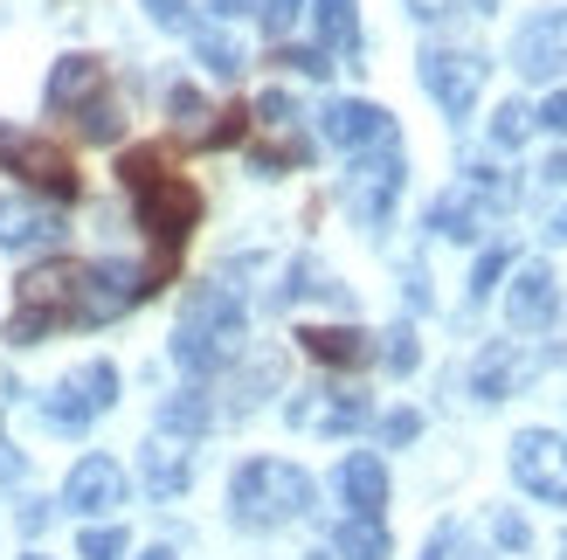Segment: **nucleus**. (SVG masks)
Wrapping results in <instances>:
<instances>
[{"mask_svg":"<svg viewBox=\"0 0 567 560\" xmlns=\"http://www.w3.org/2000/svg\"><path fill=\"white\" fill-rule=\"evenodd\" d=\"M118 174L132 187V201H138V229H153V242L174 257V249L187 242V229L202 221V194H194V180H181L174 166H166L159 146H138L118 159Z\"/></svg>","mask_w":567,"mask_h":560,"instance_id":"f257e3e1","label":"nucleus"},{"mask_svg":"<svg viewBox=\"0 0 567 560\" xmlns=\"http://www.w3.org/2000/svg\"><path fill=\"white\" fill-rule=\"evenodd\" d=\"M229 506H236V526H249V533H277V526L311 512V478L284 457H249L229 485Z\"/></svg>","mask_w":567,"mask_h":560,"instance_id":"f03ea898","label":"nucleus"},{"mask_svg":"<svg viewBox=\"0 0 567 560\" xmlns=\"http://www.w3.org/2000/svg\"><path fill=\"white\" fill-rule=\"evenodd\" d=\"M243 346V304L229 284H194L187 312H181V332H174V360L187 374H215L229 367Z\"/></svg>","mask_w":567,"mask_h":560,"instance_id":"7ed1b4c3","label":"nucleus"},{"mask_svg":"<svg viewBox=\"0 0 567 560\" xmlns=\"http://www.w3.org/2000/svg\"><path fill=\"white\" fill-rule=\"evenodd\" d=\"M76 277L83 263H35V270H21V304H14V325H8V346H42L49 332H63L76 325Z\"/></svg>","mask_w":567,"mask_h":560,"instance_id":"20e7f679","label":"nucleus"},{"mask_svg":"<svg viewBox=\"0 0 567 560\" xmlns=\"http://www.w3.org/2000/svg\"><path fill=\"white\" fill-rule=\"evenodd\" d=\"M111 402H118V367H111V360H91V367L63 374V381L42 395V423H49L55 436H83Z\"/></svg>","mask_w":567,"mask_h":560,"instance_id":"39448f33","label":"nucleus"},{"mask_svg":"<svg viewBox=\"0 0 567 560\" xmlns=\"http://www.w3.org/2000/svg\"><path fill=\"white\" fill-rule=\"evenodd\" d=\"M146 291H153V270H138V263H83V277H76V325L125 319Z\"/></svg>","mask_w":567,"mask_h":560,"instance_id":"423d86ee","label":"nucleus"},{"mask_svg":"<svg viewBox=\"0 0 567 560\" xmlns=\"http://www.w3.org/2000/svg\"><path fill=\"white\" fill-rule=\"evenodd\" d=\"M422 91H430L450 118H471L477 91H485V55H471V49H422Z\"/></svg>","mask_w":567,"mask_h":560,"instance_id":"0eeeda50","label":"nucleus"},{"mask_svg":"<svg viewBox=\"0 0 567 560\" xmlns=\"http://www.w3.org/2000/svg\"><path fill=\"white\" fill-rule=\"evenodd\" d=\"M513 478L547 498V506H567V436L554 429H519L513 436Z\"/></svg>","mask_w":567,"mask_h":560,"instance_id":"6e6552de","label":"nucleus"},{"mask_svg":"<svg viewBox=\"0 0 567 560\" xmlns=\"http://www.w3.org/2000/svg\"><path fill=\"white\" fill-rule=\"evenodd\" d=\"M0 166H8V174H21L28 187L55 194V201H76V194H83L76 166H70L63 153H55V146H42V138H21V132H8V125H0Z\"/></svg>","mask_w":567,"mask_h":560,"instance_id":"1a4fd4ad","label":"nucleus"},{"mask_svg":"<svg viewBox=\"0 0 567 560\" xmlns=\"http://www.w3.org/2000/svg\"><path fill=\"white\" fill-rule=\"evenodd\" d=\"M513 70L533 76V83H547L567 70V8H547V14H533L519 35H513Z\"/></svg>","mask_w":567,"mask_h":560,"instance_id":"9d476101","label":"nucleus"},{"mask_svg":"<svg viewBox=\"0 0 567 560\" xmlns=\"http://www.w3.org/2000/svg\"><path fill=\"white\" fill-rule=\"evenodd\" d=\"M63 506L76 519H111L125 506V464L118 457H83L70 470V485H63Z\"/></svg>","mask_w":567,"mask_h":560,"instance_id":"9b49d317","label":"nucleus"},{"mask_svg":"<svg viewBox=\"0 0 567 560\" xmlns=\"http://www.w3.org/2000/svg\"><path fill=\"white\" fill-rule=\"evenodd\" d=\"M319 132L332 138L339 153H367V146H394V118L381 104H360V97H332L319 111Z\"/></svg>","mask_w":567,"mask_h":560,"instance_id":"f8f14e48","label":"nucleus"},{"mask_svg":"<svg viewBox=\"0 0 567 560\" xmlns=\"http://www.w3.org/2000/svg\"><path fill=\"white\" fill-rule=\"evenodd\" d=\"M394 194H402V159H394V146L381 159H353V174H347V208L360 215V229H381L388 208H394Z\"/></svg>","mask_w":567,"mask_h":560,"instance_id":"ddd939ff","label":"nucleus"},{"mask_svg":"<svg viewBox=\"0 0 567 560\" xmlns=\"http://www.w3.org/2000/svg\"><path fill=\"white\" fill-rule=\"evenodd\" d=\"M533 374H540L533 353H519L513 340H492L471 367V387H477V402H505V395H519V381H533Z\"/></svg>","mask_w":567,"mask_h":560,"instance_id":"4468645a","label":"nucleus"},{"mask_svg":"<svg viewBox=\"0 0 567 560\" xmlns=\"http://www.w3.org/2000/svg\"><path fill=\"white\" fill-rule=\"evenodd\" d=\"M55 242H63V215L55 208H35V201H21V194L0 201V249L28 257V249H55Z\"/></svg>","mask_w":567,"mask_h":560,"instance_id":"2eb2a0df","label":"nucleus"},{"mask_svg":"<svg viewBox=\"0 0 567 560\" xmlns=\"http://www.w3.org/2000/svg\"><path fill=\"white\" fill-rule=\"evenodd\" d=\"M554 312H560L554 270H547V263H526V270L513 277V291H505V319H513L519 332H540V325H554Z\"/></svg>","mask_w":567,"mask_h":560,"instance_id":"dca6fc26","label":"nucleus"},{"mask_svg":"<svg viewBox=\"0 0 567 560\" xmlns=\"http://www.w3.org/2000/svg\"><path fill=\"white\" fill-rule=\"evenodd\" d=\"M298 346L319 360V367H347V374H353V367H374V353H381L360 325H305Z\"/></svg>","mask_w":567,"mask_h":560,"instance_id":"f3484780","label":"nucleus"},{"mask_svg":"<svg viewBox=\"0 0 567 560\" xmlns=\"http://www.w3.org/2000/svg\"><path fill=\"white\" fill-rule=\"evenodd\" d=\"M339 498L353 506V519H381V506H388V470H381L374 450H353L347 464H339Z\"/></svg>","mask_w":567,"mask_h":560,"instance_id":"a211bd4d","label":"nucleus"},{"mask_svg":"<svg viewBox=\"0 0 567 560\" xmlns=\"http://www.w3.org/2000/svg\"><path fill=\"white\" fill-rule=\"evenodd\" d=\"M104 91V63L97 55H63V63L49 70V111H83Z\"/></svg>","mask_w":567,"mask_h":560,"instance_id":"6ab92c4d","label":"nucleus"},{"mask_svg":"<svg viewBox=\"0 0 567 560\" xmlns=\"http://www.w3.org/2000/svg\"><path fill=\"white\" fill-rule=\"evenodd\" d=\"M291 423L298 429H360L367 423V402L360 395H332V387H311V395L291 402Z\"/></svg>","mask_w":567,"mask_h":560,"instance_id":"aec40b11","label":"nucleus"},{"mask_svg":"<svg viewBox=\"0 0 567 560\" xmlns=\"http://www.w3.org/2000/svg\"><path fill=\"white\" fill-rule=\"evenodd\" d=\"M187 478H194V450H187L181 436H153L146 443V491L153 498H181Z\"/></svg>","mask_w":567,"mask_h":560,"instance_id":"412c9836","label":"nucleus"},{"mask_svg":"<svg viewBox=\"0 0 567 560\" xmlns=\"http://www.w3.org/2000/svg\"><path fill=\"white\" fill-rule=\"evenodd\" d=\"M485 208H492V201L464 180L457 194H443V201L430 208V229H436V236H450V242H471L477 229H485Z\"/></svg>","mask_w":567,"mask_h":560,"instance_id":"4be33fe9","label":"nucleus"},{"mask_svg":"<svg viewBox=\"0 0 567 560\" xmlns=\"http://www.w3.org/2000/svg\"><path fill=\"white\" fill-rule=\"evenodd\" d=\"M311 21H319V49L326 55H360V14H353V0H319L311 8Z\"/></svg>","mask_w":567,"mask_h":560,"instance_id":"5701e85b","label":"nucleus"},{"mask_svg":"<svg viewBox=\"0 0 567 560\" xmlns=\"http://www.w3.org/2000/svg\"><path fill=\"white\" fill-rule=\"evenodd\" d=\"M215 423V402L202 395V387H187V395H174L159 408V436H202Z\"/></svg>","mask_w":567,"mask_h":560,"instance_id":"b1692460","label":"nucleus"},{"mask_svg":"<svg viewBox=\"0 0 567 560\" xmlns=\"http://www.w3.org/2000/svg\"><path fill=\"white\" fill-rule=\"evenodd\" d=\"M332 553L339 560H388V526L381 519H347L332 533Z\"/></svg>","mask_w":567,"mask_h":560,"instance_id":"393cba45","label":"nucleus"},{"mask_svg":"<svg viewBox=\"0 0 567 560\" xmlns=\"http://www.w3.org/2000/svg\"><path fill=\"white\" fill-rule=\"evenodd\" d=\"M187 35H194V49H202V63H208L215 76H236V70H243V49H236L229 35H215V28H202V21H194Z\"/></svg>","mask_w":567,"mask_h":560,"instance_id":"a878e982","label":"nucleus"},{"mask_svg":"<svg viewBox=\"0 0 567 560\" xmlns=\"http://www.w3.org/2000/svg\"><path fill=\"white\" fill-rule=\"evenodd\" d=\"M526 132H533V111L526 104H498L492 111V146L513 153V146H526Z\"/></svg>","mask_w":567,"mask_h":560,"instance_id":"bb28decb","label":"nucleus"},{"mask_svg":"<svg viewBox=\"0 0 567 560\" xmlns=\"http://www.w3.org/2000/svg\"><path fill=\"white\" fill-rule=\"evenodd\" d=\"M76 132H83V138H97V146H111V138H118V111H111L104 97H91V104L76 111Z\"/></svg>","mask_w":567,"mask_h":560,"instance_id":"cd10ccee","label":"nucleus"},{"mask_svg":"<svg viewBox=\"0 0 567 560\" xmlns=\"http://www.w3.org/2000/svg\"><path fill=\"white\" fill-rule=\"evenodd\" d=\"M505 263H513L505 249H485V257H477V277H471V304H485V298H492V284L505 277Z\"/></svg>","mask_w":567,"mask_h":560,"instance_id":"c85d7f7f","label":"nucleus"},{"mask_svg":"<svg viewBox=\"0 0 567 560\" xmlns=\"http://www.w3.org/2000/svg\"><path fill=\"white\" fill-rule=\"evenodd\" d=\"M83 560H125V533L118 526H91L83 533Z\"/></svg>","mask_w":567,"mask_h":560,"instance_id":"c756f323","label":"nucleus"},{"mask_svg":"<svg viewBox=\"0 0 567 560\" xmlns=\"http://www.w3.org/2000/svg\"><path fill=\"white\" fill-rule=\"evenodd\" d=\"M166 104H174V118H181V132H202V118H208V97H202V91H187V83H181V91L166 97Z\"/></svg>","mask_w":567,"mask_h":560,"instance_id":"7c9ffc66","label":"nucleus"},{"mask_svg":"<svg viewBox=\"0 0 567 560\" xmlns=\"http://www.w3.org/2000/svg\"><path fill=\"white\" fill-rule=\"evenodd\" d=\"M492 540H498L505 553H526L533 533H526V519H519V512H498V519H492Z\"/></svg>","mask_w":567,"mask_h":560,"instance_id":"2f4dec72","label":"nucleus"},{"mask_svg":"<svg viewBox=\"0 0 567 560\" xmlns=\"http://www.w3.org/2000/svg\"><path fill=\"white\" fill-rule=\"evenodd\" d=\"M277 63H284V70H305V76H326L332 55H326V49H277Z\"/></svg>","mask_w":567,"mask_h":560,"instance_id":"473e14b6","label":"nucleus"},{"mask_svg":"<svg viewBox=\"0 0 567 560\" xmlns=\"http://www.w3.org/2000/svg\"><path fill=\"white\" fill-rule=\"evenodd\" d=\"M409 367H415V332L394 325V332H388V374H409Z\"/></svg>","mask_w":567,"mask_h":560,"instance_id":"72a5a7b5","label":"nucleus"},{"mask_svg":"<svg viewBox=\"0 0 567 560\" xmlns=\"http://www.w3.org/2000/svg\"><path fill=\"white\" fill-rule=\"evenodd\" d=\"M138 8H146V14H153L159 28H181V35L194 28V21H187V0H138Z\"/></svg>","mask_w":567,"mask_h":560,"instance_id":"f704fd0d","label":"nucleus"},{"mask_svg":"<svg viewBox=\"0 0 567 560\" xmlns=\"http://www.w3.org/2000/svg\"><path fill=\"white\" fill-rule=\"evenodd\" d=\"M381 436H388V443H415V436H422V415H415V408H394L388 423H381Z\"/></svg>","mask_w":567,"mask_h":560,"instance_id":"c9c22d12","label":"nucleus"},{"mask_svg":"<svg viewBox=\"0 0 567 560\" xmlns=\"http://www.w3.org/2000/svg\"><path fill=\"white\" fill-rule=\"evenodd\" d=\"M533 125H547V132H560V138H567V91H554L540 111H533Z\"/></svg>","mask_w":567,"mask_h":560,"instance_id":"e433bc0d","label":"nucleus"},{"mask_svg":"<svg viewBox=\"0 0 567 560\" xmlns=\"http://www.w3.org/2000/svg\"><path fill=\"white\" fill-rule=\"evenodd\" d=\"M422 560H477V553H457V526H443V533L430 540V553Z\"/></svg>","mask_w":567,"mask_h":560,"instance_id":"4c0bfd02","label":"nucleus"},{"mask_svg":"<svg viewBox=\"0 0 567 560\" xmlns=\"http://www.w3.org/2000/svg\"><path fill=\"white\" fill-rule=\"evenodd\" d=\"M291 14H298V0H264V28H270V35H284Z\"/></svg>","mask_w":567,"mask_h":560,"instance_id":"58836bf2","label":"nucleus"},{"mask_svg":"<svg viewBox=\"0 0 567 560\" xmlns=\"http://www.w3.org/2000/svg\"><path fill=\"white\" fill-rule=\"evenodd\" d=\"M464 0H409V14H422V21H443V14H457Z\"/></svg>","mask_w":567,"mask_h":560,"instance_id":"ea45409f","label":"nucleus"},{"mask_svg":"<svg viewBox=\"0 0 567 560\" xmlns=\"http://www.w3.org/2000/svg\"><path fill=\"white\" fill-rule=\"evenodd\" d=\"M0 485H21V450L0 436Z\"/></svg>","mask_w":567,"mask_h":560,"instance_id":"a19ab883","label":"nucleus"},{"mask_svg":"<svg viewBox=\"0 0 567 560\" xmlns=\"http://www.w3.org/2000/svg\"><path fill=\"white\" fill-rule=\"evenodd\" d=\"M42 526H49V506H42V498H28V506H21V533H28V540H35V533H42Z\"/></svg>","mask_w":567,"mask_h":560,"instance_id":"79ce46f5","label":"nucleus"},{"mask_svg":"<svg viewBox=\"0 0 567 560\" xmlns=\"http://www.w3.org/2000/svg\"><path fill=\"white\" fill-rule=\"evenodd\" d=\"M547 236H554V242H567V208H554V221H547Z\"/></svg>","mask_w":567,"mask_h":560,"instance_id":"37998d69","label":"nucleus"},{"mask_svg":"<svg viewBox=\"0 0 567 560\" xmlns=\"http://www.w3.org/2000/svg\"><path fill=\"white\" fill-rule=\"evenodd\" d=\"M547 180H567V153H560V159H554V166H547Z\"/></svg>","mask_w":567,"mask_h":560,"instance_id":"c03bdc74","label":"nucleus"},{"mask_svg":"<svg viewBox=\"0 0 567 560\" xmlns=\"http://www.w3.org/2000/svg\"><path fill=\"white\" fill-rule=\"evenodd\" d=\"M21 560H42V553H21Z\"/></svg>","mask_w":567,"mask_h":560,"instance_id":"a18cd8bd","label":"nucleus"}]
</instances>
